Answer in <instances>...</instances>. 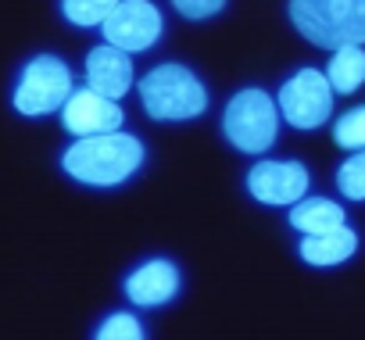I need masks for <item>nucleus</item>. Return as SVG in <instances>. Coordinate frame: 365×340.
<instances>
[{
    "instance_id": "obj_6",
    "label": "nucleus",
    "mask_w": 365,
    "mask_h": 340,
    "mask_svg": "<svg viewBox=\"0 0 365 340\" xmlns=\"http://www.w3.org/2000/svg\"><path fill=\"white\" fill-rule=\"evenodd\" d=\"M276 108L294 129H319L333 115V86L319 68H301L283 83Z\"/></svg>"
},
{
    "instance_id": "obj_15",
    "label": "nucleus",
    "mask_w": 365,
    "mask_h": 340,
    "mask_svg": "<svg viewBox=\"0 0 365 340\" xmlns=\"http://www.w3.org/2000/svg\"><path fill=\"white\" fill-rule=\"evenodd\" d=\"M118 0H61V11L72 26H101Z\"/></svg>"
},
{
    "instance_id": "obj_1",
    "label": "nucleus",
    "mask_w": 365,
    "mask_h": 340,
    "mask_svg": "<svg viewBox=\"0 0 365 340\" xmlns=\"http://www.w3.org/2000/svg\"><path fill=\"white\" fill-rule=\"evenodd\" d=\"M65 172L79 183L90 187H118L125 183L136 168L143 165V143L122 129H108V133H93V136H79L65 158Z\"/></svg>"
},
{
    "instance_id": "obj_18",
    "label": "nucleus",
    "mask_w": 365,
    "mask_h": 340,
    "mask_svg": "<svg viewBox=\"0 0 365 340\" xmlns=\"http://www.w3.org/2000/svg\"><path fill=\"white\" fill-rule=\"evenodd\" d=\"M97 336H101V340H140V336H143V326H140L129 311H118V315H111V319L97 329Z\"/></svg>"
},
{
    "instance_id": "obj_3",
    "label": "nucleus",
    "mask_w": 365,
    "mask_h": 340,
    "mask_svg": "<svg viewBox=\"0 0 365 340\" xmlns=\"http://www.w3.org/2000/svg\"><path fill=\"white\" fill-rule=\"evenodd\" d=\"M143 111L158 122H187L208 108L205 83L182 65H158L140 79Z\"/></svg>"
},
{
    "instance_id": "obj_10",
    "label": "nucleus",
    "mask_w": 365,
    "mask_h": 340,
    "mask_svg": "<svg viewBox=\"0 0 365 340\" xmlns=\"http://www.w3.org/2000/svg\"><path fill=\"white\" fill-rule=\"evenodd\" d=\"M86 86L104 93V97H111V101L125 97L129 86H133V61H129V54L111 47V43L93 47L90 58H86Z\"/></svg>"
},
{
    "instance_id": "obj_9",
    "label": "nucleus",
    "mask_w": 365,
    "mask_h": 340,
    "mask_svg": "<svg viewBox=\"0 0 365 340\" xmlns=\"http://www.w3.org/2000/svg\"><path fill=\"white\" fill-rule=\"evenodd\" d=\"M122 108L118 101L97 93V90H72L61 104V122L68 133L76 136H93V133H108V129H118L122 125Z\"/></svg>"
},
{
    "instance_id": "obj_8",
    "label": "nucleus",
    "mask_w": 365,
    "mask_h": 340,
    "mask_svg": "<svg viewBox=\"0 0 365 340\" xmlns=\"http://www.w3.org/2000/svg\"><path fill=\"white\" fill-rule=\"evenodd\" d=\"M247 190L262 205H294L308 194V168L301 161H258L247 172Z\"/></svg>"
},
{
    "instance_id": "obj_17",
    "label": "nucleus",
    "mask_w": 365,
    "mask_h": 340,
    "mask_svg": "<svg viewBox=\"0 0 365 340\" xmlns=\"http://www.w3.org/2000/svg\"><path fill=\"white\" fill-rule=\"evenodd\" d=\"M333 140L344 150H365V104L347 111L336 125H333Z\"/></svg>"
},
{
    "instance_id": "obj_19",
    "label": "nucleus",
    "mask_w": 365,
    "mask_h": 340,
    "mask_svg": "<svg viewBox=\"0 0 365 340\" xmlns=\"http://www.w3.org/2000/svg\"><path fill=\"white\" fill-rule=\"evenodd\" d=\"M172 8L182 19H212L226 8V0H172Z\"/></svg>"
},
{
    "instance_id": "obj_2",
    "label": "nucleus",
    "mask_w": 365,
    "mask_h": 340,
    "mask_svg": "<svg viewBox=\"0 0 365 340\" xmlns=\"http://www.w3.org/2000/svg\"><path fill=\"white\" fill-rule=\"evenodd\" d=\"M290 22L315 47H365V0H290Z\"/></svg>"
},
{
    "instance_id": "obj_5",
    "label": "nucleus",
    "mask_w": 365,
    "mask_h": 340,
    "mask_svg": "<svg viewBox=\"0 0 365 340\" xmlns=\"http://www.w3.org/2000/svg\"><path fill=\"white\" fill-rule=\"evenodd\" d=\"M72 93V72L65 61L40 54L26 65L19 86H15V108L29 118L36 115H51L65 104V97Z\"/></svg>"
},
{
    "instance_id": "obj_11",
    "label": "nucleus",
    "mask_w": 365,
    "mask_h": 340,
    "mask_svg": "<svg viewBox=\"0 0 365 340\" xmlns=\"http://www.w3.org/2000/svg\"><path fill=\"white\" fill-rule=\"evenodd\" d=\"M175 290H179V269H175L172 262H165V258L140 265V269L125 279L129 301H136V304H143V308H158V304L172 301Z\"/></svg>"
},
{
    "instance_id": "obj_13",
    "label": "nucleus",
    "mask_w": 365,
    "mask_h": 340,
    "mask_svg": "<svg viewBox=\"0 0 365 340\" xmlns=\"http://www.w3.org/2000/svg\"><path fill=\"white\" fill-rule=\"evenodd\" d=\"M326 79H329L333 93H354L365 83V47L361 43L333 47V58L326 65Z\"/></svg>"
},
{
    "instance_id": "obj_4",
    "label": "nucleus",
    "mask_w": 365,
    "mask_h": 340,
    "mask_svg": "<svg viewBox=\"0 0 365 340\" xmlns=\"http://www.w3.org/2000/svg\"><path fill=\"white\" fill-rule=\"evenodd\" d=\"M226 140L244 154H262L276 143L279 133V108L265 90H240L222 115Z\"/></svg>"
},
{
    "instance_id": "obj_12",
    "label": "nucleus",
    "mask_w": 365,
    "mask_h": 340,
    "mask_svg": "<svg viewBox=\"0 0 365 340\" xmlns=\"http://www.w3.org/2000/svg\"><path fill=\"white\" fill-rule=\"evenodd\" d=\"M354 251H358V233L347 222L336 226V230H326V233H304V240H301V258L315 269L340 265Z\"/></svg>"
},
{
    "instance_id": "obj_14",
    "label": "nucleus",
    "mask_w": 365,
    "mask_h": 340,
    "mask_svg": "<svg viewBox=\"0 0 365 340\" xmlns=\"http://www.w3.org/2000/svg\"><path fill=\"white\" fill-rule=\"evenodd\" d=\"M290 226L301 233H326V230L344 226V208L326 197H301L290 208Z\"/></svg>"
},
{
    "instance_id": "obj_16",
    "label": "nucleus",
    "mask_w": 365,
    "mask_h": 340,
    "mask_svg": "<svg viewBox=\"0 0 365 340\" xmlns=\"http://www.w3.org/2000/svg\"><path fill=\"white\" fill-rule=\"evenodd\" d=\"M336 187L347 201H365V150H354L336 172Z\"/></svg>"
},
{
    "instance_id": "obj_7",
    "label": "nucleus",
    "mask_w": 365,
    "mask_h": 340,
    "mask_svg": "<svg viewBox=\"0 0 365 340\" xmlns=\"http://www.w3.org/2000/svg\"><path fill=\"white\" fill-rule=\"evenodd\" d=\"M101 29H104V40L125 54L150 51L161 36V11L150 0H118L111 15L101 22Z\"/></svg>"
}]
</instances>
